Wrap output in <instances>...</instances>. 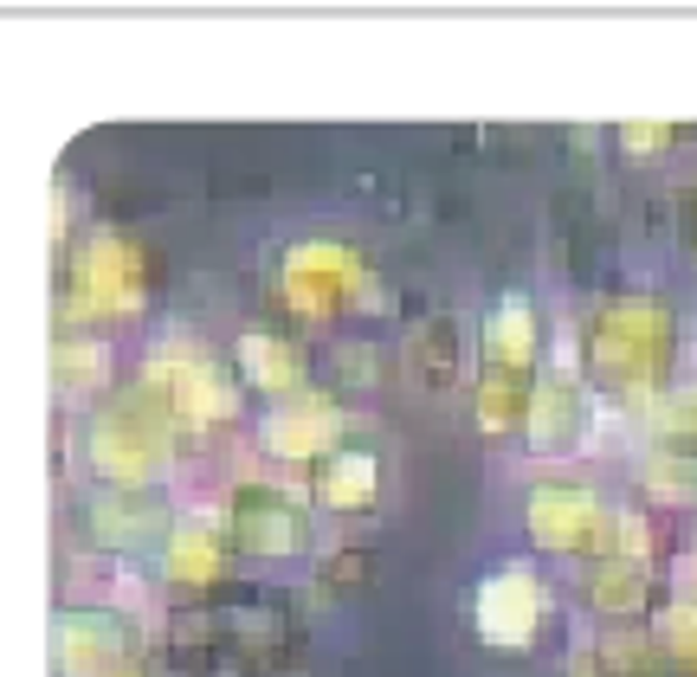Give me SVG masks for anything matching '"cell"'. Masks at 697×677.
<instances>
[{
  "instance_id": "1",
  "label": "cell",
  "mask_w": 697,
  "mask_h": 677,
  "mask_svg": "<svg viewBox=\"0 0 697 677\" xmlns=\"http://www.w3.org/2000/svg\"><path fill=\"white\" fill-rule=\"evenodd\" d=\"M543 619V587L530 568H497L485 587H479V626H485L491 645H523Z\"/></svg>"
}]
</instances>
